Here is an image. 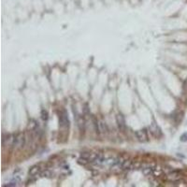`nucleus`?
<instances>
[{
	"label": "nucleus",
	"instance_id": "nucleus-1",
	"mask_svg": "<svg viewBox=\"0 0 187 187\" xmlns=\"http://www.w3.org/2000/svg\"><path fill=\"white\" fill-rule=\"evenodd\" d=\"M25 144V137L24 134H18L14 138V142H13L12 147L14 149H22L24 148Z\"/></svg>",
	"mask_w": 187,
	"mask_h": 187
},
{
	"label": "nucleus",
	"instance_id": "nucleus-2",
	"mask_svg": "<svg viewBox=\"0 0 187 187\" xmlns=\"http://www.w3.org/2000/svg\"><path fill=\"white\" fill-rule=\"evenodd\" d=\"M59 122H60V125L62 127L68 128L69 119H68V115H67V112L66 111V110H63V111L60 113V116H59Z\"/></svg>",
	"mask_w": 187,
	"mask_h": 187
},
{
	"label": "nucleus",
	"instance_id": "nucleus-3",
	"mask_svg": "<svg viewBox=\"0 0 187 187\" xmlns=\"http://www.w3.org/2000/svg\"><path fill=\"white\" fill-rule=\"evenodd\" d=\"M136 136L140 141L141 142H147L149 140V137H148V132H147L146 129H140V130H138L136 132Z\"/></svg>",
	"mask_w": 187,
	"mask_h": 187
},
{
	"label": "nucleus",
	"instance_id": "nucleus-4",
	"mask_svg": "<svg viewBox=\"0 0 187 187\" xmlns=\"http://www.w3.org/2000/svg\"><path fill=\"white\" fill-rule=\"evenodd\" d=\"M14 136L10 135V134H7V135H3L2 138V144L3 147L6 146H12L13 142H14Z\"/></svg>",
	"mask_w": 187,
	"mask_h": 187
},
{
	"label": "nucleus",
	"instance_id": "nucleus-5",
	"mask_svg": "<svg viewBox=\"0 0 187 187\" xmlns=\"http://www.w3.org/2000/svg\"><path fill=\"white\" fill-rule=\"evenodd\" d=\"M167 177H168V179L170 180V181H178V180H181V174L179 170H171V171L168 173V176Z\"/></svg>",
	"mask_w": 187,
	"mask_h": 187
},
{
	"label": "nucleus",
	"instance_id": "nucleus-6",
	"mask_svg": "<svg viewBox=\"0 0 187 187\" xmlns=\"http://www.w3.org/2000/svg\"><path fill=\"white\" fill-rule=\"evenodd\" d=\"M150 131H151V133L154 136L155 138H159L160 136L162 135L161 129H160V127L158 126L154 122L150 125Z\"/></svg>",
	"mask_w": 187,
	"mask_h": 187
},
{
	"label": "nucleus",
	"instance_id": "nucleus-7",
	"mask_svg": "<svg viewBox=\"0 0 187 187\" xmlns=\"http://www.w3.org/2000/svg\"><path fill=\"white\" fill-rule=\"evenodd\" d=\"M116 122H117V125H118L119 129H120L121 131H125V127H126L125 117H124L122 114H118L116 116Z\"/></svg>",
	"mask_w": 187,
	"mask_h": 187
},
{
	"label": "nucleus",
	"instance_id": "nucleus-8",
	"mask_svg": "<svg viewBox=\"0 0 187 187\" xmlns=\"http://www.w3.org/2000/svg\"><path fill=\"white\" fill-rule=\"evenodd\" d=\"M133 167H134V162H132L131 160H124L123 163L121 164L120 168H122V169L127 170V169H133Z\"/></svg>",
	"mask_w": 187,
	"mask_h": 187
},
{
	"label": "nucleus",
	"instance_id": "nucleus-9",
	"mask_svg": "<svg viewBox=\"0 0 187 187\" xmlns=\"http://www.w3.org/2000/svg\"><path fill=\"white\" fill-rule=\"evenodd\" d=\"M76 122H77L78 127L80 128L81 131H83L84 127H85V122H84L83 117L81 116L80 114H77V116H76Z\"/></svg>",
	"mask_w": 187,
	"mask_h": 187
},
{
	"label": "nucleus",
	"instance_id": "nucleus-10",
	"mask_svg": "<svg viewBox=\"0 0 187 187\" xmlns=\"http://www.w3.org/2000/svg\"><path fill=\"white\" fill-rule=\"evenodd\" d=\"M41 168L39 166H33L29 169V176H38L40 173Z\"/></svg>",
	"mask_w": 187,
	"mask_h": 187
},
{
	"label": "nucleus",
	"instance_id": "nucleus-11",
	"mask_svg": "<svg viewBox=\"0 0 187 187\" xmlns=\"http://www.w3.org/2000/svg\"><path fill=\"white\" fill-rule=\"evenodd\" d=\"M37 127H38L37 121H35V120H33V119H31V120L29 121V124H28L27 129L29 130V131H35V130L37 129Z\"/></svg>",
	"mask_w": 187,
	"mask_h": 187
},
{
	"label": "nucleus",
	"instance_id": "nucleus-12",
	"mask_svg": "<svg viewBox=\"0 0 187 187\" xmlns=\"http://www.w3.org/2000/svg\"><path fill=\"white\" fill-rule=\"evenodd\" d=\"M98 128H99V133H107L108 132V127L104 122L102 121H98Z\"/></svg>",
	"mask_w": 187,
	"mask_h": 187
},
{
	"label": "nucleus",
	"instance_id": "nucleus-13",
	"mask_svg": "<svg viewBox=\"0 0 187 187\" xmlns=\"http://www.w3.org/2000/svg\"><path fill=\"white\" fill-rule=\"evenodd\" d=\"M78 163L81 164V165H87L88 163H90L89 162V160L87 159V158H85V157H81V158H79V160H78Z\"/></svg>",
	"mask_w": 187,
	"mask_h": 187
},
{
	"label": "nucleus",
	"instance_id": "nucleus-14",
	"mask_svg": "<svg viewBox=\"0 0 187 187\" xmlns=\"http://www.w3.org/2000/svg\"><path fill=\"white\" fill-rule=\"evenodd\" d=\"M48 111L47 110H41V118H42V120H44V121H47L48 120Z\"/></svg>",
	"mask_w": 187,
	"mask_h": 187
},
{
	"label": "nucleus",
	"instance_id": "nucleus-15",
	"mask_svg": "<svg viewBox=\"0 0 187 187\" xmlns=\"http://www.w3.org/2000/svg\"><path fill=\"white\" fill-rule=\"evenodd\" d=\"M17 183L18 181H16L15 180H13L12 181H10V183H8V184H5L4 186H8V187H10V186H16V185H17Z\"/></svg>",
	"mask_w": 187,
	"mask_h": 187
},
{
	"label": "nucleus",
	"instance_id": "nucleus-16",
	"mask_svg": "<svg viewBox=\"0 0 187 187\" xmlns=\"http://www.w3.org/2000/svg\"><path fill=\"white\" fill-rule=\"evenodd\" d=\"M41 176L42 177H51L52 176V173H51V172L50 171H48V170H46V171H44V172H42V173H41Z\"/></svg>",
	"mask_w": 187,
	"mask_h": 187
},
{
	"label": "nucleus",
	"instance_id": "nucleus-17",
	"mask_svg": "<svg viewBox=\"0 0 187 187\" xmlns=\"http://www.w3.org/2000/svg\"><path fill=\"white\" fill-rule=\"evenodd\" d=\"M181 141H183V142L187 141V133H184V134H183V135H181Z\"/></svg>",
	"mask_w": 187,
	"mask_h": 187
},
{
	"label": "nucleus",
	"instance_id": "nucleus-18",
	"mask_svg": "<svg viewBox=\"0 0 187 187\" xmlns=\"http://www.w3.org/2000/svg\"><path fill=\"white\" fill-rule=\"evenodd\" d=\"M183 91L187 92V80H185L184 82H183Z\"/></svg>",
	"mask_w": 187,
	"mask_h": 187
}]
</instances>
